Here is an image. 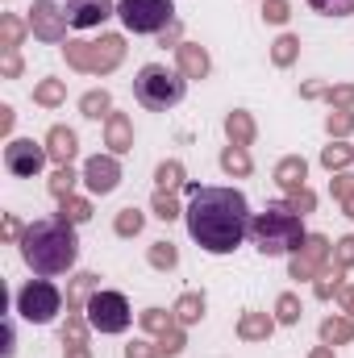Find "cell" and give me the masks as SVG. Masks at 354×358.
I'll return each mask as SVG.
<instances>
[{"instance_id":"1","label":"cell","mask_w":354,"mask_h":358,"mask_svg":"<svg viewBox=\"0 0 354 358\" xmlns=\"http://www.w3.org/2000/svg\"><path fill=\"white\" fill-rule=\"evenodd\" d=\"M187 187V234L200 250L208 255H229L242 246V238L250 234V204L238 187H200V183H183Z\"/></svg>"},{"instance_id":"2","label":"cell","mask_w":354,"mask_h":358,"mask_svg":"<svg viewBox=\"0 0 354 358\" xmlns=\"http://www.w3.org/2000/svg\"><path fill=\"white\" fill-rule=\"evenodd\" d=\"M17 246H21V259L29 263V271H38V275H63V271L76 267V259H80L76 225L63 221V217L29 221L25 234L17 238Z\"/></svg>"},{"instance_id":"3","label":"cell","mask_w":354,"mask_h":358,"mask_svg":"<svg viewBox=\"0 0 354 358\" xmlns=\"http://www.w3.org/2000/svg\"><path fill=\"white\" fill-rule=\"evenodd\" d=\"M304 225L300 213H292L288 204H267V213L250 217V242L259 246V255L279 259V255H296L304 246Z\"/></svg>"},{"instance_id":"4","label":"cell","mask_w":354,"mask_h":358,"mask_svg":"<svg viewBox=\"0 0 354 358\" xmlns=\"http://www.w3.org/2000/svg\"><path fill=\"white\" fill-rule=\"evenodd\" d=\"M183 92H187V80L171 71V67H163V63H146L138 76H134V96H138V104H146V108H155V113H167V108H176L179 100H183Z\"/></svg>"},{"instance_id":"5","label":"cell","mask_w":354,"mask_h":358,"mask_svg":"<svg viewBox=\"0 0 354 358\" xmlns=\"http://www.w3.org/2000/svg\"><path fill=\"white\" fill-rule=\"evenodd\" d=\"M63 55H67V63H71L76 71L108 76V71L121 67V59H125V38H121V34H104L100 42H67Z\"/></svg>"},{"instance_id":"6","label":"cell","mask_w":354,"mask_h":358,"mask_svg":"<svg viewBox=\"0 0 354 358\" xmlns=\"http://www.w3.org/2000/svg\"><path fill=\"white\" fill-rule=\"evenodd\" d=\"M117 17L129 34H163L176 25V4L171 0H121Z\"/></svg>"},{"instance_id":"7","label":"cell","mask_w":354,"mask_h":358,"mask_svg":"<svg viewBox=\"0 0 354 358\" xmlns=\"http://www.w3.org/2000/svg\"><path fill=\"white\" fill-rule=\"evenodd\" d=\"M84 317H88V329H96V334H125V329H129V321H134L129 300H125L121 292H104V287H96V292H92Z\"/></svg>"},{"instance_id":"8","label":"cell","mask_w":354,"mask_h":358,"mask_svg":"<svg viewBox=\"0 0 354 358\" xmlns=\"http://www.w3.org/2000/svg\"><path fill=\"white\" fill-rule=\"evenodd\" d=\"M59 308H63V292H59L55 283H46V279H29V283L17 292V313H21L29 325L55 321Z\"/></svg>"},{"instance_id":"9","label":"cell","mask_w":354,"mask_h":358,"mask_svg":"<svg viewBox=\"0 0 354 358\" xmlns=\"http://www.w3.org/2000/svg\"><path fill=\"white\" fill-rule=\"evenodd\" d=\"M46 159H50L46 142H34V138H13V142L4 146V167L21 179H34L46 167Z\"/></svg>"},{"instance_id":"10","label":"cell","mask_w":354,"mask_h":358,"mask_svg":"<svg viewBox=\"0 0 354 358\" xmlns=\"http://www.w3.org/2000/svg\"><path fill=\"white\" fill-rule=\"evenodd\" d=\"M25 21H29V34L34 38H42V42H67V13L59 4L34 0V8H29Z\"/></svg>"},{"instance_id":"11","label":"cell","mask_w":354,"mask_h":358,"mask_svg":"<svg viewBox=\"0 0 354 358\" xmlns=\"http://www.w3.org/2000/svg\"><path fill=\"white\" fill-rule=\"evenodd\" d=\"M325 263H330V238L309 234L304 246L292 255V279H317L325 271Z\"/></svg>"},{"instance_id":"12","label":"cell","mask_w":354,"mask_h":358,"mask_svg":"<svg viewBox=\"0 0 354 358\" xmlns=\"http://www.w3.org/2000/svg\"><path fill=\"white\" fill-rule=\"evenodd\" d=\"M117 183H121L117 155H92L88 163H84V187H88L92 196H108V192H117Z\"/></svg>"},{"instance_id":"13","label":"cell","mask_w":354,"mask_h":358,"mask_svg":"<svg viewBox=\"0 0 354 358\" xmlns=\"http://www.w3.org/2000/svg\"><path fill=\"white\" fill-rule=\"evenodd\" d=\"M67 25H76V29H92V25H100V21H108L117 8H113V0H67Z\"/></svg>"},{"instance_id":"14","label":"cell","mask_w":354,"mask_h":358,"mask_svg":"<svg viewBox=\"0 0 354 358\" xmlns=\"http://www.w3.org/2000/svg\"><path fill=\"white\" fill-rule=\"evenodd\" d=\"M176 67H179L183 80H204L213 63H208V50H204V46H196V42H179L176 46Z\"/></svg>"},{"instance_id":"15","label":"cell","mask_w":354,"mask_h":358,"mask_svg":"<svg viewBox=\"0 0 354 358\" xmlns=\"http://www.w3.org/2000/svg\"><path fill=\"white\" fill-rule=\"evenodd\" d=\"M104 142H108L113 155H129L134 150V125H129L125 113H108L104 117Z\"/></svg>"},{"instance_id":"16","label":"cell","mask_w":354,"mask_h":358,"mask_svg":"<svg viewBox=\"0 0 354 358\" xmlns=\"http://www.w3.org/2000/svg\"><path fill=\"white\" fill-rule=\"evenodd\" d=\"M304 100H330L334 108H354V84H304L300 88Z\"/></svg>"},{"instance_id":"17","label":"cell","mask_w":354,"mask_h":358,"mask_svg":"<svg viewBox=\"0 0 354 358\" xmlns=\"http://www.w3.org/2000/svg\"><path fill=\"white\" fill-rule=\"evenodd\" d=\"M46 150H50V159H55L59 167H71V159H76V150H80V138H76L67 125H55V129L46 134Z\"/></svg>"},{"instance_id":"18","label":"cell","mask_w":354,"mask_h":358,"mask_svg":"<svg viewBox=\"0 0 354 358\" xmlns=\"http://www.w3.org/2000/svg\"><path fill=\"white\" fill-rule=\"evenodd\" d=\"M304 176H309V163H304L300 155H288V159L275 163V183H279L283 192H300V187H304Z\"/></svg>"},{"instance_id":"19","label":"cell","mask_w":354,"mask_h":358,"mask_svg":"<svg viewBox=\"0 0 354 358\" xmlns=\"http://www.w3.org/2000/svg\"><path fill=\"white\" fill-rule=\"evenodd\" d=\"M275 334V317L271 313H242L238 321V338L242 342H267Z\"/></svg>"},{"instance_id":"20","label":"cell","mask_w":354,"mask_h":358,"mask_svg":"<svg viewBox=\"0 0 354 358\" xmlns=\"http://www.w3.org/2000/svg\"><path fill=\"white\" fill-rule=\"evenodd\" d=\"M225 134H229V142H234V146H250L259 129H255V117H250V113L234 108V113L225 117Z\"/></svg>"},{"instance_id":"21","label":"cell","mask_w":354,"mask_h":358,"mask_svg":"<svg viewBox=\"0 0 354 358\" xmlns=\"http://www.w3.org/2000/svg\"><path fill=\"white\" fill-rule=\"evenodd\" d=\"M92 292H96V275H92V271L76 275L71 287H67V313H84L88 300H92Z\"/></svg>"},{"instance_id":"22","label":"cell","mask_w":354,"mask_h":358,"mask_svg":"<svg viewBox=\"0 0 354 358\" xmlns=\"http://www.w3.org/2000/svg\"><path fill=\"white\" fill-rule=\"evenodd\" d=\"M321 342H325V346H346V342H354V321L351 317H330V321H321Z\"/></svg>"},{"instance_id":"23","label":"cell","mask_w":354,"mask_h":358,"mask_svg":"<svg viewBox=\"0 0 354 358\" xmlns=\"http://www.w3.org/2000/svg\"><path fill=\"white\" fill-rule=\"evenodd\" d=\"M25 34H29V21H21L17 13H4L0 17V50H17Z\"/></svg>"},{"instance_id":"24","label":"cell","mask_w":354,"mask_h":358,"mask_svg":"<svg viewBox=\"0 0 354 358\" xmlns=\"http://www.w3.org/2000/svg\"><path fill=\"white\" fill-rule=\"evenodd\" d=\"M171 313H176L179 325H196V321L204 317V296H200V292H183V296L176 300V308H171Z\"/></svg>"},{"instance_id":"25","label":"cell","mask_w":354,"mask_h":358,"mask_svg":"<svg viewBox=\"0 0 354 358\" xmlns=\"http://www.w3.org/2000/svg\"><path fill=\"white\" fill-rule=\"evenodd\" d=\"M108 108H113V100H108V92L104 88H92L80 96V113L92 117V121H100V117H108Z\"/></svg>"},{"instance_id":"26","label":"cell","mask_w":354,"mask_h":358,"mask_svg":"<svg viewBox=\"0 0 354 358\" xmlns=\"http://www.w3.org/2000/svg\"><path fill=\"white\" fill-rule=\"evenodd\" d=\"M296 55H300V38L283 34V38H275V42H271V63H275V67H292V63H296Z\"/></svg>"},{"instance_id":"27","label":"cell","mask_w":354,"mask_h":358,"mask_svg":"<svg viewBox=\"0 0 354 358\" xmlns=\"http://www.w3.org/2000/svg\"><path fill=\"white\" fill-rule=\"evenodd\" d=\"M221 171H229V176H250V155H246V146H225L221 150Z\"/></svg>"},{"instance_id":"28","label":"cell","mask_w":354,"mask_h":358,"mask_svg":"<svg viewBox=\"0 0 354 358\" xmlns=\"http://www.w3.org/2000/svg\"><path fill=\"white\" fill-rule=\"evenodd\" d=\"M34 100H38L42 108H59V104L67 100V84H63V80H42V84L34 88Z\"/></svg>"},{"instance_id":"29","label":"cell","mask_w":354,"mask_h":358,"mask_svg":"<svg viewBox=\"0 0 354 358\" xmlns=\"http://www.w3.org/2000/svg\"><path fill=\"white\" fill-rule=\"evenodd\" d=\"M321 163L330 167V171H346L354 163V146H346V142H330L325 150H321Z\"/></svg>"},{"instance_id":"30","label":"cell","mask_w":354,"mask_h":358,"mask_svg":"<svg viewBox=\"0 0 354 358\" xmlns=\"http://www.w3.org/2000/svg\"><path fill=\"white\" fill-rule=\"evenodd\" d=\"M142 225H146V213H138V208H121V213H117V221H113L117 238H138V234H142Z\"/></svg>"},{"instance_id":"31","label":"cell","mask_w":354,"mask_h":358,"mask_svg":"<svg viewBox=\"0 0 354 358\" xmlns=\"http://www.w3.org/2000/svg\"><path fill=\"white\" fill-rule=\"evenodd\" d=\"M59 217L63 221H71V225H84L92 217V204L84 196H67V200H59Z\"/></svg>"},{"instance_id":"32","label":"cell","mask_w":354,"mask_h":358,"mask_svg":"<svg viewBox=\"0 0 354 358\" xmlns=\"http://www.w3.org/2000/svg\"><path fill=\"white\" fill-rule=\"evenodd\" d=\"M146 263H150L155 271H171L179 263V250L171 246V242H155V246L146 250Z\"/></svg>"},{"instance_id":"33","label":"cell","mask_w":354,"mask_h":358,"mask_svg":"<svg viewBox=\"0 0 354 358\" xmlns=\"http://www.w3.org/2000/svg\"><path fill=\"white\" fill-rule=\"evenodd\" d=\"M76 179H84V176H76L71 167H59V171L50 176V196H55V200H67V196H76Z\"/></svg>"},{"instance_id":"34","label":"cell","mask_w":354,"mask_h":358,"mask_svg":"<svg viewBox=\"0 0 354 358\" xmlns=\"http://www.w3.org/2000/svg\"><path fill=\"white\" fill-rule=\"evenodd\" d=\"M330 187H334V196L342 200V213H346V217H354V176L338 171V176L330 179Z\"/></svg>"},{"instance_id":"35","label":"cell","mask_w":354,"mask_h":358,"mask_svg":"<svg viewBox=\"0 0 354 358\" xmlns=\"http://www.w3.org/2000/svg\"><path fill=\"white\" fill-rule=\"evenodd\" d=\"M275 321H279V325H296V321H300V296L283 292V296L275 300Z\"/></svg>"},{"instance_id":"36","label":"cell","mask_w":354,"mask_h":358,"mask_svg":"<svg viewBox=\"0 0 354 358\" xmlns=\"http://www.w3.org/2000/svg\"><path fill=\"white\" fill-rule=\"evenodd\" d=\"M155 179H159V187H163V192H176V187H183V163H176V159L159 163Z\"/></svg>"},{"instance_id":"37","label":"cell","mask_w":354,"mask_h":358,"mask_svg":"<svg viewBox=\"0 0 354 358\" xmlns=\"http://www.w3.org/2000/svg\"><path fill=\"white\" fill-rule=\"evenodd\" d=\"M171 325H179L176 313H163V308H146V313H142V329H146V334H167Z\"/></svg>"},{"instance_id":"38","label":"cell","mask_w":354,"mask_h":358,"mask_svg":"<svg viewBox=\"0 0 354 358\" xmlns=\"http://www.w3.org/2000/svg\"><path fill=\"white\" fill-rule=\"evenodd\" d=\"M150 208H155V217H159V221H176L179 213H183V208H179V200L171 196V192H163V187L155 192V200H150Z\"/></svg>"},{"instance_id":"39","label":"cell","mask_w":354,"mask_h":358,"mask_svg":"<svg viewBox=\"0 0 354 358\" xmlns=\"http://www.w3.org/2000/svg\"><path fill=\"white\" fill-rule=\"evenodd\" d=\"M351 129H354V113L351 108H334V113L325 117V134H330V138H346Z\"/></svg>"},{"instance_id":"40","label":"cell","mask_w":354,"mask_h":358,"mask_svg":"<svg viewBox=\"0 0 354 358\" xmlns=\"http://www.w3.org/2000/svg\"><path fill=\"white\" fill-rule=\"evenodd\" d=\"M187 346V338H183V325H171L167 334H159V355H167V358H176L179 350Z\"/></svg>"},{"instance_id":"41","label":"cell","mask_w":354,"mask_h":358,"mask_svg":"<svg viewBox=\"0 0 354 358\" xmlns=\"http://www.w3.org/2000/svg\"><path fill=\"white\" fill-rule=\"evenodd\" d=\"M334 292H342V267H325L321 275H317V296L330 300Z\"/></svg>"},{"instance_id":"42","label":"cell","mask_w":354,"mask_h":358,"mask_svg":"<svg viewBox=\"0 0 354 358\" xmlns=\"http://www.w3.org/2000/svg\"><path fill=\"white\" fill-rule=\"evenodd\" d=\"M283 204H288L292 213H300V217H304V213H313V208H317V196H313L309 187H300V192H288V200H283Z\"/></svg>"},{"instance_id":"43","label":"cell","mask_w":354,"mask_h":358,"mask_svg":"<svg viewBox=\"0 0 354 358\" xmlns=\"http://www.w3.org/2000/svg\"><path fill=\"white\" fill-rule=\"evenodd\" d=\"M309 4L325 17H351L354 13V0H309Z\"/></svg>"},{"instance_id":"44","label":"cell","mask_w":354,"mask_h":358,"mask_svg":"<svg viewBox=\"0 0 354 358\" xmlns=\"http://www.w3.org/2000/svg\"><path fill=\"white\" fill-rule=\"evenodd\" d=\"M334 267H342V271L354 267V234L338 238V246H334Z\"/></svg>"},{"instance_id":"45","label":"cell","mask_w":354,"mask_h":358,"mask_svg":"<svg viewBox=\"0 0 354 358\" xmlns=\"http://www.w3.org/2000/svg\"><path fill=\"white\" fill-rule=\"evenodd\" d=\"M288 17H292L288 0H263V21H267V25H283Z\"/></svg>"},{"instance_id":"46","label":"cell","mask_w":354,"mask_h":358,"mask_svg":"<svg viewBox=\"0 0 354 358\" xmlns=\"http://www.w3.org/2000/svg\"><path fill=\"white\" fill-rule=\"evenodd\" d=\"M125 358H159V346H150V342L134 338V342L125 346Z\"/></svg>"},{"instance_id":"47","label":"cell","mask_w":354,"mask_h":358,"mask_svg":"<svg viewBox=\"0 0 354 358\" xmlns=\"http://www.w3.org/2000/svg\"><path fill=\"white\" fill-rule=\"evenodd\" d=\"M0 71H4V80H17V76H21V55H17V50H4Z\"/></svg>"},{"instance_id":"48","label":"cell","mask_w":354,"mask_h":358,"mask_svg":"<svg viewBox=\"0 0 354 358\" xmlns=\"http://www.w3.org/2000/svg\"><path fill=\"white\" fill-rule=\"evenodd\" d=\"M67 350H63V358H92V346L88 342H63Z\"/></svg>"},{"instance_id":"49","label":"cell","mask_w":354,"mask_h":358,"mask_svg":"<svg viewBox=\"0 0 354 358\" xmlns=\"http://www.w3.org/2000/svg\"><path fill=\"white\" fill-rule=\"evenodd\" d=\"M338 304H342V313H346V317L354 321V283H351V287H342V292H338Z\"/></svg>"},{"instance_id":"50","label":"cell","mask_w":354,"mask_h":358,"mask_svg":"<svg viewBox=\"0 0 354 358\" xmlns=\"http://www.w3.org/2000/svg\"><path fill=\"white\" fill-rule=\"evenodd\" d=\"M0 129H4V134L13 129V108H8V104H0Z\"/></svg>"},{"instance_id":"51","label":"cell","mask_w":354,"mask_h":358,"mask_svg":"<svg viewBox=\"0 0 354 358\" xmlns=\"http://www.w3.org/2000/svg\"><path fill=\"white\" fill-rule=\"evenodd\" d=\"M4 234H8V238H21V234H25V229H21V225H17V217H4Z\"/></svg>"},{"instance_id":"52","label":"cell","mask_w":354,"mask_h":358,"mask_svg":"<svg viewBox=\"0 0 354 358\" xmlns=\"http://www.w3.org/2000/svg\"><path fill=\"white\" fill-rule=\"evenodd\" d=\"M179 38V25H167V29H163V46H167V42H176Z\"/></svg>"},{"instance_id":"53","label":"cell","mask_w":354,"mask_h":358,"mask_svg":"<svg viewBox=\"0 0 354 358\" xmlns=\"http://www.w3.org/2000/svg\"><path fill=\"white\" fill-rule=\"evenodd\" d=\"M309 358H334V350H330V346H317V350H313Z\"/></svg>"}]
</instances>
